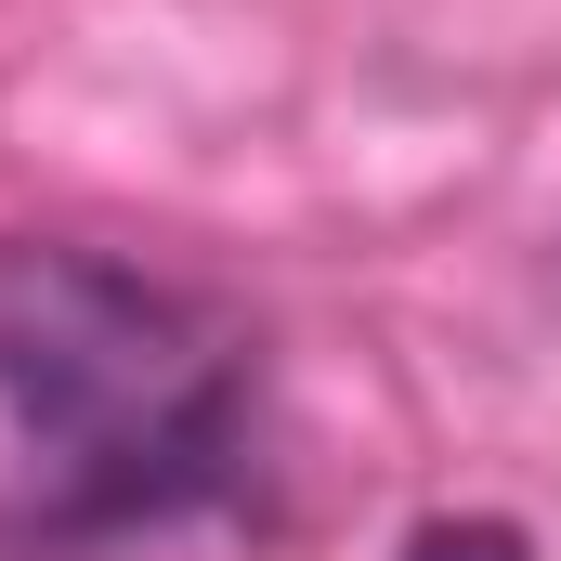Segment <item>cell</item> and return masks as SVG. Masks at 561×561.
Returning <instances> with one entry per match:
<instances>
[{
    "label": "cell",
    "instance_id": "7a4b0ae2",
    "mask_svg": "<svg viewBox=\"0 0 561 561\" xmlns=\"http://www.w3.org/2000/svg\"><path fill=\"white\" fill-rule=\"evenodd\" d=\"M419 561H523V536H510V523H431Z\"/></svg>",
    "mask_w": 561,
    "mask_h": 561
},
{
    "label": "cell",
    "instance_id": "6da1fadb",
    "mask_svg": "<svg viewBox=\"0 0 561 561\" xmlns=\"http://www.w3.org/2000/svg\"><path fill=\"white\" fill-rule=\"evenodd\" d=\"M249 353L209 300L105 249H0V561L144 536L236 483Z\"/></svg>",
    "mask_w": 561,
    "mask_h": 561
}]
</instances>
